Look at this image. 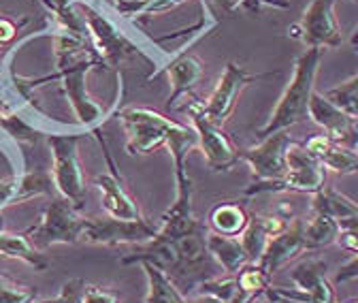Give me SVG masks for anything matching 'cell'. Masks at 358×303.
Instances as JSON below:
<instances>
[{"label": "cell", "instance_id": "6da1fadb", "mask_svg": "<svg viewBox=\"0 0 358 303\" xmlns=\"http://www.w3.org/2000/svg\"><path fill=\"white\" fill-rule=\"evenodd\" d=\"M207 235V223L199 220L192 209L169 207L162 213L154 239L132 246V250L120 258V263H152L164 272L186 297H190L203 280L215 278L220 269L209 254Z\"/></svg>", "mask_w": 358, "mask_h": 303}, {"label": "cell", "instance_id": "7a4b0ae2", "mask_svg": "<svg viewBox=\"0 0 358 303\" xmlns=\"http://www.w3.org/2000/svg\"><path fill=\"white\" fill-rule=\"evenodd\" d=\"M54 56H56V73L45 79L62 81V90L73 107V113H75L79 126L85 133L101 131V126L107 122V118L111 113H117V109H120V101L124 94L122 75L117 73V101L113 103V109L107 111L87 92V73L94 66H103L101 60L96 58L92 45L58 28V32L54 36Z\"/></svg>", "mask_w": 358, "mask_h": 303}, {"label": "cell", "instance_id": "3957f363", "mask_svg": "<svg viewBox=\"0 0 358 303\" xmlns=\"http://www.w3.org/2000/svg\"><path fill=\"white\" fill-rule=\"evenodd\" d=\"M324 50L320 48H305V52L296 58L292 77L284 88L278 105L273 107L268 120L258 128V139H264L273 133L288 131L294 124L309 120V103L316 88V75L322 62Z\"/></svg>", "mask_w": 358, "mask_h": 303}, {"label": "cell", "instance_id": "277c9868", "mask_svg": "<svg viewBox=\"0 0 358 303\" xmlns=\"http://www.w3.org/2000/svg\"><path fill=\"white\" fill-rule=\"evenodd\" d=\"M75 3L81 11L83 24L87 28L90 45H92V50L103 66L117 69L122 62H126L130 58H148L150 60L148 48L139 45L137 41H132L128 34H124L107 13L96 9L92 3H85V0H75Z\"/></svg>", "mask_w": 358, "mask_h": 303}, {"label": "cell", "instance_id": "5b68a950", "mask_svg": "<svg viewBox=\"0 0 358 303\" xmlns=\"http://www.w3.org/2000/svg\"><path fill=\"white\" fill-rule=\"evenodd\" d=\"M273 75L275 73H248L237 62H227L222 77L215 83V88L211 90V94L205 101H201L192 94L186 101V105H182L179 109H184L188 113H201L209 122L224 126V122L233 115L237 101L248 85L258 81V79H264V77H273Z\"/></svg>", "mask_w": 358, "mask_h": 303}, {"label": "cell", "instance_id": "8992f818", "mask_svg": "<svg viewBox=\"0 0 358 303\" xmlns=\"http://www.w3.org/2000/svg\"><path fill=\"white\" fill-rule=\"evenodd\" d=\"M294 143L288 131L273 133L260 143L241 150V160H245L252 169V184L243 190L245 197H254L260 192H271V188L284 180L288 171V150Z\"/></svg>", "mask_w": 358, "mask_h": 303}, {"label": "cell", "instance_id": "52a82bcc", "mask_svg": "<svg viewBox=\"0 0 358 303\" xmlns=\"http://www.w3.org/2000/svg\"><path fill=\"white\" fill-rule=\"evenodd\" d=\"M327 261L318 256H309L290 269V288L268 286L264 299L271 303H337L333 282L327 278Z\"/></svg>", "mask_w": 358, "mask_h": 303}, {"label": "cell", "instance_id": "ba28073f", "mask_svg": "<svg viewBox=\"0 0 358 303\" xmlns=\"http://www.w3.org/2000/svg\"><path fill=\"white\" fill-rule=\"evenodd\" d=\"M115 118L124 124L128 133L126 152L130 156H148L156 152L169 143L175 131L182 128L179 122L150 107H124L117 109Z\"/></svg>", "mask_w": 358, "mask_h": 303}, {"label": "cell", "instance_id": "9c48e42d", "mask_svg": "<svg viewBox=\"0 0 358 303\" xmlns=\"http://www.w3.org/2000/svg\"><path fill=\"white\" fill-rule=\"evenodd\" d=\"M83 133H52L48 137L52 150V180L60 197L71 201L77 209L85 203V176L79 160V141Z\"/></svg>", "mask_w": 358, "mask_h": 303}, {"label": "cell", "instance_id": "30bf717a", "mask_svg": "<svg viewBox=\"0 0 358 303\" xmlns=\"http://www.w3.org/2000/svg\"><path fill=\"white\" fill-rule=\"evenodd\" d=\"M337 0H311L301 20L288 26V36L301 41L305 48L335 50L341 45V26L335 15Z\"/></svg>", "mask_w": 358, "mask_h": 303}, {"label": "cell", "instance_id": "8fae6325", "mask_svg": "<svg viewBox=\"0 0 358 303\" xmlns=\"http://www.w3.org/2000/svg\"><path fill=\"white\" fill-rule=\"evenodd\" d=\"M85 218L79 216V209L64 197L54 199L48 209L43 211L41 223L32 227L26 235L38 248H48L56 244H81Z\"/></svg>", "mask_w": 358, "mask_h": 303}, {"label": "cell", "instance_id": "7c38bea8", "mask_svg": "<svg viewBox=\"0 0 358 303\" xmlns=\"http://www.w3.org/2000/svg\"><path fill=\"white\" fill-rule=\"evenodd\" d=\"M158 233V225H154L150 218L139 220H117L111 216L105 218H85L83 223V244H94V246H139L154 239Z\"/></svg>", "mask_w": 358, "mask_h": 303}, {"label": "cell", "instance_id": "4fadbf2b", "mask_svg": "<svg viewBox=\"0 0 358 303\" xmlns=\"http://www.w3.org/2000/svg\"><path fill=\"white\" fill-rule=\"evenodd\" d=\"M94 135H96V139L103 148V156L107 160V171L94 178V186L101 190V201H103L105 213L111 216V218H117V220H139V218H143L139 203L134 201V197L124 186V180L117 173L115 160L107 148L105 137L101 135V131H96Z\"/></svg>", "mask_w": 358, "mask_h": 303}, {"label": "cell", "instance_id": "5bb4252c", "mask_svg": "<svg viewBox=\"0 0 358 303\" xmlns=\"http://www.w3.org/2000/svg\"><path fill=\"white\" fill-rule=\"evenodd\" d=\"M190 124L196 131L199 148L205 156V162L213 173L231 171L241 162V150H237V146L224 133L222 126L209 122L201 113H190Z\"/></svg>", "mask_w": 358, "mask_h": 303}, {"label": "cell", "instance_id": "9a60e30c", "mask_svg": "<svg viewBox=\"0 0 358 303\" xmlns=\"http://www.w3.org/2000/svg\"><path fill=\"white\" fill-rule=\"evenodd\" d=\"M327 169L318 158H313L305 146L292 143L288 150V171L282 182H278L271 192H309L316 195L324 188Z\"/></svg>", "mask_w": 358, "mask_h": 303}, {"label": "cell", "instance_id": "2e32d148", "mask_svg": "<svg viewBox=\"0 0 358 303\" xmlns=\"http://www.w3.org/2000/svg\"><path fill=\"white\" fill-rule=\"evenodd\" d=\"M309 120L320 126L324 135L345 148L356 150L358 148V126L356 122L343 113L335 103H331L324 94L313 92L309 103Z\"/></svg>", "mask_w": 358, "mask_h": 303}, {"label": "cell", "instance_id": "e0dca14e", "mask_svg": "<svg viewBox=\"0 0 358 303\" xmlns=\"http://www.w3.org/2000/svg\"><path fill=\"white\" fill-rule=\"evenodd\" d=\"M303 231H305V220H301V218L292 220L288 225V229H284L282 233H278L275 237H271L266 241V248H264L262 256L258 258V265L268 276H273L284 265H288L292 258L307 252Z\"/></svg>", "mask_w": 358, "mask_h": 303}, {"label": "cell", "instance_id": "ac0fdd59", "mask_svg": "<svg viewBox=\"0 0 358 303\" xmlns=\"http://www.w3.org/2000/svg\"><path fill=\"white\" fill-rule=\"evenodd\" d=\"M162 73L169 75L173 90L169 94V107L171 109H179V101L182 99H190L194 92V85L203 79L205 75V64L199 56L186 52V54H179L175 58H171Z\"/></svg>", "mask_w": 358, "mask_h": 303}, {"label": "cell", "instance_id": "d6986e66", "mask_svg": "<svg viewBox=\"0 0 358 303\" xmlns=\"http://www.w3.org/2000/svg\"><path fill=\"white\" fill-rule=\"evenodd\" d=\"M250 223L248 209L237 201H220L211 207L207 227L211 233L224 235V237H241Z\"/></svg>", "mask_w": 358, "mask_h": 303}, {"label": "cell", "instance_id": "ffe728a7", "mask_svg": "<svg viewBox=\"0 0 358 303\" xmlns=\"http://www.w3.org/2000/svg\"><path fill=\"white\" fill-rule=\"evenodd\" d=\"M207 248H209L211 258L217 263V267L229 276H237L245 265H250L248 254L239 237H224V235L209 231Z\"/></svg>", "mask_w": 358, "mask_h": 303}, {"label": "cell", "instance_id": "44dd1931", "mask_svg": "<svg viewBox=\"0 0 358 303\" xmlns=\"http://www.w3.org/2000/svg\"><path fill=\"white\" fill-rule=\"evenodd\" d=\"M0 254L9 258H20V261L28 263L36 272H45L50 267V258L45 256L28 235H15V233H0Z\"/></svg>", "mask_w": 358, "mask_h": 303}, {"label": "cell", "instance_id": "7402d4cb", "mask_svg": "<svg viewBox=\"0 0 358 303\" xmlns=\"http://www.w3.org/2000/svg\"><path fill=\"white\" fill-rule=\"evenodd\" d=\"M305 250L307 252H318L322 248H329L333 244H337L339 237V223L337 218L322 211H313L311 218L305 223Z\"/></svg>", "mask_w": 358, "mask_h": 303}, {"label": "cell", "instance_id": "603a6c76", "mask_svg": "<svg viewBox=\"0 0 358 303\" xmlns=\"http://www.w3.org/2000/svg\"><path fill=\"white\" fill-rule=\"evenodd\" d=\"M271 278L273 276H268L258 263L245 265L237 274V293L229 303H256L271 286Z\"/></svg>", "mask_w": 358, "mask_h": 303}, {"label": "cell", "instance_id": "cb8c5ba5", "mask_svg": "<svg viewBox=\"0 0 358 303\" xmlns=\"http://www.w3.org/2000/svg\"><path fill=\"white\" fill-rule=\"evenodd\" d=\"M141 267L148 280L145 303H188V297L175 286V282L164 272H160L152 263H141Z\"/></svg>", "mask_w": 358, "mask_h": 303}, {"label": "cell", "instance_id": "d4e9b609", "mask_svg": "<svg viewBox=\"0 0 358 303\" xmlns=\"http://www.w3.org/2000/svg\"><path fill=\"white\" fill-rule=\"evenodd\" d=\"M0 131H5V135H9L20 146L36 143V137L41 133L34 126V122L24 118L20 111H7V113L0 115Z\"/></svg>", "mask_w": 358, "mask_h": 303}, {"label": "cell", "instance_id": "484cf974", "mask_svg": "<svg viewBox=\"0 0 358 303\" xmlns=\"http://www.w3.org/2000/svg\"><path fill=\"white\" fill-rule=\"evenodd\" d=\"M320 162L324 169L337 173V176H356L358 173V152L339 143H333Z\"/></svg>", "mask_w": 358, "mask_h": 303}, {"label": "cell", "instance_id": "4316f807", "mask_svg": "<svg viewBox=\"0 0 358 303\" xmlns=\"http://www.w3.org/2000/svg\"><path fill=\"white\" fill-rule=\"evenodd\" d=\"M331 103H335L343 113H348L354 122H358V75L339 83L337 88L324 94Z\"/></svg>", "mask_w": 358, "mask_h": 303}, {"label": "cell", "instance_id": "83f0119b", "mask_svg": "<svg viewBox=\"0 0 358 303\" xmlns=\"http://www.w3.org/2000/svg\"><path fill=\"white\" fill-rule=\"evenodd\" d=\"M237 293V276H215V278H209V280H203L192 295H207V297H213L222 303H229ZM190 295V297H192Z\"/></svg>", "mask_w": 358, "mask_h": 303}, {"label": "cell", "instance_id": "f1b7e54d", "mask_svg": "<svg viewBox=\"0 0 358 303\" xmlns=\"http://www.w3.org/2000/svg\"><path fill=\"white\" fill-rule=\"evenodd\" d=\"M122 295L107 286H85L81 303H122Z\"/></svg>", "mask_w": 358, "mask_h": 303}, {"label": "cell", "instance_id": "f546056e", "mask_svg": "<svg viewBox=\"0 0 358 303\" xmlns=\"http://www.w3.org/2000/svg\"><path fill=\"white\" fill-rule=\"evenodd\" d=\"M85 286H87V284H85L81 278H73V280L64 282L60 295L56 297L58 303H81V297H83Z\"/></svg>", "mask_w": 358, "mask_h": 303}, {"label": "cell", "instance_id": "4dcf8cb0", "mask_svg": "<svg viewBox=\"0 0 358 303\" xmlns=\"http://www.w3.org/2000/svg\"><path fill=\"white\" fill-rule=\"evenodd\" d=\"M335 141H331L327 135H316V137H311L307 143H303L305 146V150L313 156V158H318V160H322V156L331 150V146H333Z\"/></svg>", "mask_w": 358, "mask_h": 303}, {"label": "cell", "instance_id": "1f68e13d", "mask_svg": "<svg viewBox=\"0 0 358 303\" xmlns=\"http://www.w3.org/2000/svg\"><path fill=\"white\" fill-rule=\"evenodd\" d=\"M22 24H26V20H24ZM22 24H17V22L11 20V17L0 15V45H7V43H11V41L17 36Z\"/></svg>", "mask_w": 358, "mask_h": 303}, {"label": "cell", "instance_id": "d6a6232c", "mask_svg": "<svg viewBox=\"0 0 358 303\" xmlns=\"http://www.w3.org/2000/svg\"><path fill=\"white\" fill-rule=\"evenodd\" d=\"M350 280H358V254L350 258L348 263H343L335 274V284H345Z\"/></svg>", "mask_w": 358, "mask_h": 303}, {"label": "cell", "instance_id": "836d02e7", "mask_svg": "<svg viewBox=\"0 0 358 303\" xmlns=\"http://www.w3.org/2000/svg\"><path fill=\"white\" fill-rule=\"evenodd\" d=\"M337 244H339L343 250L358 254V233H339Z\"/></svg>", "mask_w": 358, "mask_h": 303}, {"label": "cell", "instance_id": "e575fe53", "mask_svg": "<svg viewBox=\"0 0 358 303\" xmlns=\"http://www.w3.org/2000/svg\"><path fill=\"white\" fill-rule=\"evenodd\" d=\"M188 303H222V301L207 297V295H192V299H188Z\"/></svg>", "mask_w": 358, "mask_h": 303}, {"label": "cell", "instance_id": "d590c367", "mask_svg": "<svg viewBox=\"0 0 358 303\" xmlns=\"http://www.w3.org/2000/svg\"><path fill=\"white\" fill-rule=\"evenodd\" d=\"M7 113V99H5V88H3V75H0V115Z\"/></svg>", "mask_w": 358, "mask_h": 303}, {"label": "cell", "instance_id": "8d00e7d4", "mask_svg": "<svg viewBox=\"0 0 358 303\" xmlns=\"http://www.w3.org/2000/svg\"><path fill=\"white\" fill-rule=\"evenodd\" d=\"M350 43H352V48L358 52V28L354 30V34H352V38H350Z\"/></svg>", "mask_w": 358, "mask_h": 303}, {"label": "cell", "instance_id": "74e56055", "mask_svg": "<svg viewBox=\"0 0 358 303\" xmlns=\"http://www.w3.org/2000/svg\"><path fill=\"white\" fill-rule=\"evenodd\" d=\"M38 3H43L45 9H48V11L52 13V9H54V0H38Z\"/></svg>", "mask_w": 358, "mask_h": 303}, {"label": "cell", "instance_id": "f35d334b", "mask_svg": "<svg viewBox=\"0 0 358 303\" xmlns=\"http://www.w3.org/2000/svg\"><path fill=\"white\" fill-rule=\"evenodd\" d=\"M111 3H126L128 5V3H139V0H111Z\"/></svg>", "mask_w": 358, "mask_h": 303}, {"label": "cell", "instance_id": "ab89813d", "mask_svg": "<svg viewBox=\"0 0 358 303\" xmlns=\"http://www.w3.org/2000/svg\"><path fill=\"white\" fill-rule=\"evenodd\" d=\"M345 303H358V299H350V301H345Z\"/></svg>", "mask_w": 358, "mask_h": 303}, {"label": "cell", "instance_id": "60d3db41", "mask_svg": "<svg viewBox=\"0 0 358 303\" xmlns=\"http://www.w3.org/2000/svg\"><path fill=\"white\" fill-rule=\"evenodd\" d=\"M264 303H271V301H266V299H264Z\"/></svg>", "mask_w": 358, "mask_h": 303}, {"label": "cell", "instance_id": "b9f144b4", "mask_svg": "<svg viewBox=\"0 0 358 303\" xmlns=\"http://www.w3.org/2000/svg\"><path fill=\"white\" fill-rule=\"evenodd\" d=\"M241 3H243V0H241ZM239 7H241V5H239Z\"/></svg>", "mask_w": 358, "mask_h": 303}, {"label": "cell", "instance_id": "7bdbcfd3", "mask_svg": "<svg viewBox=\"0 0 358 303\" xmlns=\"http://www.w3.org/2000/svg\"><path fill=\"white\" fill-rule=\"evenodd\" d=\"M356 152H358V148H356Z\"/></svg>", "mask_w": 358, "mask_h": 303}]
</instances>
